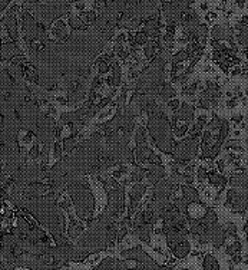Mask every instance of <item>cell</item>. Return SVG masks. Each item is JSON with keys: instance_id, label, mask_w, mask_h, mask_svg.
<instances>
[{"instance_id": "obj_1", "label": "cell", "mask_w": 248, "mask_h": 270, "mask_svg": "<svg viewBox=\"0 0 248 270\" xmlns=\"http://www.w3.org/2000/svg\"><path fill=\"white\" fill-rule=\"evenodd\" d=\"M146 39H148L146 32H138L137 36H135V42H137L138 45H144V43H146Z\"/></svg>"}, {"instance_id": "obj_2", "label": "cell", "mask_w": 248, "mask_h": 270, "mask_svg": "<svg viewBox=\"0 0 248 270\" xmlns=\"http://www.w3.org/2000/svg\"><path fill=\"white\" fill-rule=\"evenodd\" d=\"M39 154H41V147L35 146L33 148H32V151L29 153V155H30V158H37V157H39Z\"/></svg>"}, {"instance_id": "obj_3", "label": "cell", "mask_w": 248, "mask_h": 270, "mask_svg": "<svg viewBox=\"0 0 248 270\" xmlns=\"http://www.w3.org/2000/svg\"><path fill=\"white\" fill-rule=\"evenodd\" d=\"M53 148H55V157L56 158H61V154H62V150H61V144H58V142H56L55 146H53Z\"/></svg>"}, {"instance_id": "obj_4", "label": "cell", "mask_w": 248, "mask_h": 270, "mask_svg": "<svg viewBox=\"0 0 248 270\" xmlns=\"http://www.w3.org/2000/svg\"><path fill=\"white\" fill-rule=\"evenodd\" d=\"M108 70H109V65H108V63H106V62L101 63V68H99V72H101V74H106Z\"/></svg>"}, {"instance_id": "obj_5", "label": "cell", "mask_w": 248, "mask_h": 270, "mask_svg": "<svg viewBox=\"0 0 248 270\" xmlns=\"http://www.w3.org/2000/svg\"><path fill=\"white\" fill-rule=\"evenodd\" d=\"M61 206H62V207H65V208L69 207L70 203H69V200H68V197H62V199H61Z\"/></svg>"}, {"instance_id": "obj_6", "label": "cell", "mask_w": 248, "mask_h": 270, "mask_svg": "<svg viewBox=\"0 0 248 270\" xmlns=\"http://www.w3.org/2000/svg\"><path fill=\"white\" fill-rule=\"evenodd\" d=\"M171 106H173V108H175V106H177V105H178V102H177V101H173V102H171Z\"/></svg>"}, {"instance_id": "obj_7", "label": "cell", "mask_w": 248, "mask_h": 270, "mask_svg": "<svg viewBox=\"0 0 248 270\" xmlns=\"http://www.w3.org/2000/svg\"><path fill=\"white\" fill-rule=\"evenodd\" d=\"M237 2H238V5H240V6H242V5H244V2H245V0H237Z\"/></svg>"}]
</instances>
